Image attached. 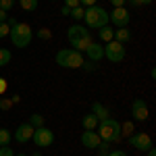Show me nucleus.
<instances>
[{
  "label": "nucleus",
  "mask_w": 156,
  "mask_h": 156,
  "mask_svg": "<svg viewBox=\"0 0 156 156\" xmlns=\"http://www.w3.org/2000/svg\"><path fill=\"white\" fill-rule=\"evenodd\" d=\"M146 156H156V150H154V146H152V148H148V150H146Z\"/></svg>",
  "instance_id": "37"
},
{
  "label": "nucleus",
  "mask_w": 156,
  "mask_h": 156,
  "mask_svg": "<svg viewBox=\"0 0 156 156\" xmlns=\"http://www.w3.org/2000/svg\"><path fill=\"white\" fill-rule=\"evenodd\" d=\"M65 6H69V9H75V6H79V0H65Z\"/></svg>",
  "instance_id": "32"
},
{
  "label": "nucleus",
  "mask_w": 156,
  "mask_h": 156,
  "mask_svg": "<svg viewBox=\"0 0 156 156\" xmlns=\"http://www.w3.org/2000/svg\"><path fill=\"white\" fill-rule=\"evenodd\" d=\"M31 140L37 148H48V146L54 144V131L48 129V127H37V129H34Z\"/></svg>",
  "instance_id": "7"
},
{
  "label": "nucleus",
  "mask_w": 156,
  "mask_h": 156,
  "mask_svg": "<svg viewBox=\"0 0 156 156\" xmlns=\"http://www.w3.org/2000/svg\"><path fill=\"white\" fill-rule=\"evenodd\" d=\"M106 156H127V154H125L123 150H112V152H108Z\"/></svg>",
  "instance_id": "33"
},
{
  "label": "nucleus",
  "mask_w": 156,
  "mask_h": 156,
  "mask_svg": "<svg viewBox=\"0 0 156 156\" xmlns=\"http://www.w3.org/2000/svg\"><path fill=\"white\" fill-rule=\"evenodd\" d=\"M96 129H98V135L102 137V142H108V144H110V142L117 144V142H121V137H123V135H121V123L117 119L100 121Z\"/></svg>",
  "instance_id": "2"
},
{
  "label": "nucleus",
  "mask_w": 156,
  "mask_h": 156,
  "mask_svg": "<svg viewBox=\"0 0 156 156\" xmlns=\"http://www.w3.org/2000/svg\"><path fill=\"white\" fill-rule=\"evenodd\" d=\"M81 123H83V129H96L100 121L96 119V115H94V112H87V115L83 117V121H81Z\"/></svg>",
  "instance_id": "16"
},
{
  "label": "nucleus",
  "mask_w": 156,
  "mask_h": 156,
  "mask_svg": "<svg viewBox=\"0 0 156 156\" xmlns=\"http://www.w3.org/2000/svg\"><path fill=\"white\" fill-rule=\"evenodd\" d=\"M115 40L121 42V44H125V42H129V40H131V31H129L127 27H119V29L115 31Z\"/></svg>",
  "instance_id": "15"
},
{
  "label": "nucleus",
  "mask_w": 156,
  "mask_h": 156,
  "mask_svg": "<svg viewBox=\"0 0 156 156\" xmlns=\"http://www.w3.org/2000/svg\"><path fill=\"white\" fill-rule=\"evenodd\" d=\"M133 129H135V127H133V123L127 121V123H123V125H121V135H125V137H127V135H131V133H133Z\"/></svg>",
  "instance_id": "23"
},
{
  "label": "nucleus",
  "mask_w": 156,
  "mask_h": 156,
  "mask_svg": "<svg viewBox=\"0 0 156 156\" xmlns=\"http://www.w3.org/2000/svg\"><path fill=\"white\" fill-rule=\"evenodd\" d=\"M127 142H129V146H133L140 152H146L148 148H152V137L148 133H131Z\"/></svg>",
  "instance_id": "9"
},
{
  "label": "nucleus",
  "mask_w": 156,
  "mask_h": 156,
  "mask_svg": "<svg viewBox=\"0 0 156 156\" xmlns=\"http://www.w3.org/2000/svg\"><path fill=\"white\" fill-rule=\"evenodd\" d=\"M34 129H37V127H44V117L42 115H37V112H34L31 117H29V121H27Z\"/></svg>",
  "instance_id": "18"
},
{
  "label": "nucleus",
  "mask_w": 156,
  "mask_h": 156,
  "mask_svg": "<svg viewBox=\"0 0 156 156\" xmlns=\"http://www.w3.org/2000/svg\"><path fill=\"white\" fill-rule=\"evenodd\" d=\"M9 34H11V25L6 23V21H4V23H0V37L9 36Z\"/></svg>",
  "instance_id": "26"
},
{
  "label": "nucleus",
  "mask_w": 156,
  "mask_h": 156,
  "mask_svg": "<svg viewBox=\"0 0 156 156\" xmlns=\"http://www.w3.org/2000/svg\"><path fill=\"white\" fill-rule=\"evenodd\" d=\"M131 6H144V4H152V0H127Z\"/></svg>",
  "instance_id": "28"
},
{
  "label": "nucleus",
  "mask_w": 156,
  "mask_h": 156,
  "mask_svg": "<svg viewBox=\"0 0 156 156\" xmlns=\"http://www.w3.org/2000/svg\"><path fill=\"white\" fill-rule=\"evenodd\" d=\"M6 87H9V83H6V79L4 77H0V96L6 92Z\"/></svg>",
  "instance_id": "30"
},
{
  "label": "nucleus",
  "mask_w": 156,
  "mask_h": 156,
  "mask_svg": "<svg viewBox=\"0 0 156 156\" xmlns=\"http://www.w3.org/2000/svg\"><path fill=\"white\" fill-rule=\"evenodd\" d=\"M81 144H83V148H87V150H96L98 146L102 144V137H100L98 131H94V129H85V131L81 133Z\"/></svg>",
  "instance_id": "10"
},
{
  "label": "nucleus",
  "mask_w": 156,
  "mask_h": 156,
  "mask_svg": "<svg viewBox=\"0 0 156 156\" xmlns=\"http://www.w3.org/2000/svg\"><path fill=\"white\" fill-rule=\"evenodd\" d=\"M11 62V50L9 48H0V67Z\"/></svg>",
  "instance_id": "20"
},
{
  "label": "nucleus",
  "mask_w": 156,
  "mask_h": 156,
  "mask_svg": "<svg viewBox=\"0 0 156 156\" xmlns=\"http://www.w3.org/2000/svg\"><path fill=\"white\" fill-rule=\"evenodd\" d=\"M6 19H9V12H6V11H2V9H0V23H4Z\"/></svg>",
  "instance_id": "34"
},
{
  "label": "nucleus",
  "mask_w": 156,
  "mask_h": 156,
  "mask_svg": "<svg viewBox=\"0 0 156 156\" xmlns=\"http://www.w3.org/2000/svg\"><path fill=\"white\" fill-rule=\"evenodd\" d=\"M56 62L62 69H79L85 60H83L81 52H77V50H73V48H62L56 52Z\"/></svg>",
  "instance_id": "3"
},
{
  "label": "nucleus",
  "mask_w": 156,
  "mask_h": 156,
  "mask_svg": "<svg viewBox=\"0 0 156 156\" xmlns=\"http://www.w3.org/2000/svg\"><path fill=\"white\" fill-rule=\"evenodd\" d=\"M50 2H54V0H50Z\"/></svg>",
  "instance_id": "39"
},
{
  "label": "nucleus",
  "mask_w": 156,
  "mask_h": 156,
  "mask_svg": "<svg viewBox=\"0 0 156 156\" xmlns=\"http://www.w3.org/2000/svg\"><path fill=\"white\" fill-rule=\"evenodd\" d=\"M110 4H112L115 9H119V6H125V4H127V0H110Z\"/></svg>",
  "instance_id": "31"
},
{
  "label": "nucleus",
  "mask_w": 156,
  "mask_h": 156,
  "mask_svg": "<svg viewBox=\"0 0 156 156\" xmlns=\"http://www.w3.org/2000/svg\"><path fill=\"white\" fill-rule=\"evenodd\" d=\"M31 135H34V127H31L29 123H23V125H19V127L15 129V140H17L19 144L29 142V140H31Z\"/></svg>",
  "instance_id": "12"
},
{
  "label": "nucleus",
  "mask_w": 156,
  "mask_h": 156,
  "mask_svg": "<svg viewBox=\"0 0 156 156\" xmlns=\"http://www.w3.org/2000/svg\"><path fill=\"white\" fill-rule=\"evenodd\" d=\"M60 15H62V17H69V15H71V9H69V6H62V9H60Z\"/></svg>",
  "instance_id": "35"
},
{
  "label": "nucleus",
  "mask_w": 156,
  "mask_h": 156,
  "mask_svg": "<svg viewBox=\"0 0 156 156\" xmlns=\"http://www.w3.org/2000/svg\"><path fill=\"white\" fill-rule=\"evenodd\" d=\"M0 156H15L11 146H0Z\"/></svg>",
  "instance_id": "27"
},
{
  "label": "nucleus",
  "mask_w": 156,
  "mask_h": 156,
  "mask_svg": "<svg viewBox=\"0 0 156 156\" xmlns=\"http://www.w3.org/2000/svg\"><path fill=\"white\" fill-rule=\"evenodd\" d=\"M83 15H85V11L81 9V6H75V9H71V15H69V17H73L75 21H81Z\"/></svg>",
  "instance_id": "22"
},
{
  "label": "nucleus",
  "mask_w": 156,
  "mask_h": 156,
  "mask_svg": "<svg viewBox=\"0 0 156 156\" xmlns=\"http://www.w3.org/2000/svg\"><path fill=\"white\" fill-rule=\"evenodd\" d=\"M98 36H100L102 42H112V40H115V31H112L108 25H104V27H100V29H98Z\"/></svg>",
  "instance_id": "17"
},
{
  "label": "nucleus",
  "mask_w": 156,
  "mask_h": 156,
  "mask_svg": "<svg viewBox=\"0 0 156 156\" xmlns=\"http://www.w3.org/2000/svg\"><path fill=\"white\" fill-rule=\"evenodd\" d=\"M11 42L17 46V48H27L31 44V37H34V31L27 23H17L11 27Z\"/></svg>",
  "instance_id": "4"
},
{
  "label": "nucleus",
  "mask_w": 156,
  "mask_h": 156,
  "mask_svg": "<svg viewBox=\"0 0 156 156\" xmlns=\"http://www.w3.org/2000/svg\"><path fill=\"white\" fill-rule=\"evenodd\" d=\"M79 4H85V6H94L96 0H79Z\"/></svg>",
  "instance_id": "36"
},
{
  "label": "nucleus",
  "mask_w": 156,
  "mask_h": 156,
  "mask_svg": "<svg viewBox=\"0 0 156 156\" xmlns=\"http://www.w3.org/2000/svg\"><path fill=\"white\" fill-rule=\"evenodd\" d=\"M131 115H133V119L135 121H146L148 119V104H146L142 98H135L131 102Z\"/></svg>",
  "instance_id": "11"
},
{
  "label": "nucleus",
  "mask_w": 156,
  "mask_h": 156,
  "mask_svg": "<svg viewBox=\"0 0 156 156\" xmlns=\"http://www.w3.org/2000/svg\"><path fill=\"white\" fill-rule=\"evenodd\" d=\"M85 23L87 27H92V29H100V27H104L108 25V12L102 9V6H87L85 9V15H83Z\"/></svg>",
  "instance_id": "5"
},
{
  "label": "nucleus",
  "mask_w": 156,
  "mask_h": 156,
  "mask_svg": "<svg viewBox=\"0 0 156 156\" xmlns=\"http://www.w3.org/2000/svg\"><path fill=\"white\" fill-rule=\"evenodd\" d=\"M9 144H11V131L0 129V146H9Z\"/></svg>",
  "instance_id": "21"
},
{
  "label": "nucleus",
  "mask_w": 156,
  "mask_h": 156,
  "mask_svg": "<svg viewBox=\"0 0 156 156\" xmlns=\"http://www.w3.org/2000/svg\"><path fill=\"white\" fill-rule=\"evenodd\" d=\"M92 112L96 115V119H98V121H106V119H110V110H108L104 104H100V102H94V104H92Z\"/></svg>",
  "instance_id": "14"
},
{
  "label": "nucleus",
  "mask_w": 156,
  "mask_h": 156,
  "mask_svg": "<svg viewBox=\"0 0 156 156\" xmlns=\"http://www.w3.org/2000/svg\"><path fill=\"white\" fill-rule=\"evenodd\" d=\"M67 37H69V42H71L73 50H77V52H85V48L94 42V40H92V34H90V29H85L83 25H79V23H75V25L69 27Z\"/></svg>",
  "instance_id": "1"
},
{
  "label": "nucleus",
  "mask_w": 156,
  "mask_h": 156,
  "mask_svg": "<svg viewBox=\"0 0 156 156\" xmlns=\"http://www.w3.org/2000/svg\"><path fill=\"white\" fill-rule=\"evenodd\" d=\"M11 106H12L11 100H6V98H0V108H2V110H9Z\"/></svg>",
  "instance_id": "29"
},
{
  "label": "nucleus",
  "mask_w": 156,
  "mask_h": 156,
  "mask_svg": "<svg viewBox=\"0 0 156 156\" xmlns=\"http://www.w3.org/2000/svg\"><path fill=\"white\" fill-rule=\"evenodd\" d=\"M85 54H87V58H90V60L98 62V60L104 58V46H100V44H96V42H92V44L85 48Z\"/></svg>",
  "instance_id": "13"
},
{
  "label": "nucleus",
  "mask_w": 156,
  "mask_h": 156,
  "mask_svg": "<svg viewBox=\"0 0 156 156\" xmlns=\"http://www.w3.org/2000/svg\"><path fill=\"white\" fill-rule=\"evenodd\" d=\"M129 21H131V15L127 12L125 6H119L112 12H108V23H112L115 27H127Z\"/></svg>",
  "instance_id": "8"
},
{
  "label": "nucleus",
  "mask_w": 156,
  "mask_h": 156,
  "mask_svg": "<svg viewBox=\"0 0 156 156\" xmlns=\"http://www.w3.org/2000/svg\"><path fill=\"white\" fill-rule=\"evenodd\" d=\"M37 37H42V40H50V37H52V31L46 29V27H42V29L37 31Z\"/></svg>",
  "instance_id": "25"
},
{
  "label": "nucleus",
  "mask_w": 156,
  "mask_h": 156,
  "mask_svg": "<svg viewBox=\"0 0 156 156\" xmlns=\"http://www.w3.org/2000/svg\"><path fill=\"white\" fill-rule=\"evenodd\" d=\"M12 6H15V0H0V9H2V11H11Z\"/></svg>",
  "instance_id": "24"
},
{
  "label": "nucleus",
  "mask_w": 156,
  "mask_h": 156,
  "mask_svg": "<svg viewBox=\"0 0 156 156\" xmlns=\"http://www.w3.org/2000/svg\"><path fill=\"white\" fill-rule=\"evenodd\" d=\"M125 46L117 42V40H112V42H106V46H104V56H106L110 62H123L125 60Z\"/></svg>",
  "instance_id": "6"
},
{
  "label": "nucleus",
  "mask_w": 156,
  "mask_h": 156,
  "mask_svg": "<svg viewBox=\"0 0 156 156\" xmlns=\"http://www.w3.org/2000/svg\"><path fill=\"white\" fill-rule=\"evenodd\" d=\"M19 156H27V154H19Z\"/></svg>",
  "instance_id": "38"
},
{
  "label": "nucleus",
  "mask_w": 156,
  "mask_h": 156,
  "mask_svg": "<svg viewBox=\"0 0 156 156\" xmlns=\"http://www.w3.org/2000/svg\"><path fill=\"white\" fill-rule=\"evenodd\" d=\"M23 11H36L37 9V0H19Z\"/></svg>",
  "instance_id": "19"
}]
</instances>
